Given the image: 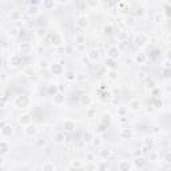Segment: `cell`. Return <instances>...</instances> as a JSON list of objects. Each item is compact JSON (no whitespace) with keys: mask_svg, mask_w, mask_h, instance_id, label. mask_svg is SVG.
Instances as JSON below:
<instances>
[{"mask_svg":"<svg viewBox=\"0 0 171 171\" xmlns=\"http://www.w3.org/2000/svg\"><path fill=\"white\" fill-rule=\"evenodd\" d=\"M118 169L120 171H128V170H131L132 169V164L130 163L128 160H122L120 163L118 164Z\"/></svg>","mask_w":171,"mask_h":171,"instance_id":"17","label":"cell"},{"mask_svg":"<svg viewBox=\"0 0 171 171\" xmlns=\"http://www.w3.org/2000/svg\"><path fill=\"white\" fill-rule=\"evenodd\" d=\"M83 167V164L80 163L79 160H75V162H71V164H70V169H82Z\"/></svg>","mask_w":171,"mask_h":171,"instance_id":"37","label":"cell"},{"mask_svg":"<svg viewBox=\"0 0 171 171\" xmlns=\"http://www.w3.org/2000/svg\"><path fill=\"white\" fill-rule=\"evenodd\" d=\"M38 13H39V11H38V7L36 6H31L28 8V15L30 16H36Z\"/></svg>","mask_w":171,"mask_h":171,"instance_id":"33","label":"cell"},{"mask_svg":"<svg viewBox=\"0 0 171 171\" xmlns=\"http://www.w3.org/2000/svg\"><path fill=\"white\" fill-rule=\"evenodd\" d=\"M55 3H59V4H68L70 0H55Z\"/></svg>","mask_w":171,"mask_h":171,"instance_id":"50","label":"cell"},{"mask_svg":"<svg viewBox=\"0 0 171 171\" xmlns=\"http://www.w3.org/2000/svg\"><path fill=\"white\" fill-rule=\"evenodd\" d=\"M48 39H51L49 42H51V44H53L55 47H59L63 44V38H62V35L60 34H58V32H51V34H48Z\"/></svg>","mask_w":171,"mask_h":171,"instance_id":"5","label":"cell"},{"mask_svg":"<svg viewBox=\"0 0 171 171\" xmlns=\"http://www.w3.org/2000/svg\"><path fill=\"white\" fill-rule=\"evenodd\" d=\"M21 19H23V13H21V11H11L10 12V20L11 21H20Z\"/></svg>","mask_w":171,"mask_h":171,"instance_id":"15","label":"cell"},{"mask_svg":"<svg viewBox=\"0 0 171 171\" xmlns=\"http://www.w3.org/2000/svg\"><path fill=\"white\" fill-rule=\"evenodd\" d=\"M142 155V151L141 150H139V151H134V156H135V158H136V156H141Z\"/></svg>","mask_w":171,"mask_h":171,"instance_id":"54","label":"cell"},{"mask_svg":"<svg viewBox=\"0 0 171 171\" xmlns=\"http://www.w3.org/2000/svg\"><path fill=\"white\" fill-rule=\"evenodd\" d=\"M53 103H55V104H58V106L64 103V95H63L60 91H58L55 95H53Z\"/></svg>","mask_w":171,"mask_h":171,"instance_id":"18","label":"cell"},{"mask_svg":"<svg viewBox=\"0 0 171 171\" xmlns=\"http://www.w3.org/2000/svg\"><path fill=\"white\" fill-rule=\"evenodd\" d=\"M58 91H59V90H58L56 86H51V87H48V92H49V94H53V95H55Z\"/></svg>","mask_w":171,"mask_h":171,"instance_id":"45","label":"cell"},{"mask_svg":"<svg viewBox=\"0 0 171 171\" xmlns=\"http://www.w3.org/2000/svg\"><path fill=\"white\" fill-rule=\"evenodd\" d=\"M74 40H75V44H83L86 43V36L83 34H78V35H75Z\"/></svg>","mask_w":171,"mask_h":171,"instance_id":"26","label":"cell"},{"mask_svg":"<svg viewBox=\"0 0 171 171\" xmlns=\"http://www.w3.org/2000/svg\"><path fill=\"white\" fill-rule=\"evenodd\" d=\"M147 59H148L147 55H146V53H143V52H138L136 55L134 56V62L136 63V64H141V66L142 64H146Z\"/></svg>","mask_w":171,"mask_h":171,"instance_id":"10","label":"cell"},{"mask_svg":"<svg viewBox=\"0 0 171 171\" xmlns=\"http://www.w3.org/2000/svg\"><path fill=\"white\" fill-rule=\"evenodd\" d=\"M132 130H130V128H123L122 130V134H120V136L122 138H132Z\"/></svg>","mask_w":171,"mask_h":171,"instance_id":"28","label":"cell"},{"mask_svg":"<svg viewBox=\"0 0 171 171\" xmlns=\"http://www.w3.org/2000/svg\"><path fill=\"white\" fill-rule=\"evenodd\" d=\"M49 70H51V72L53 75H62L63 72H64V68H63V66L59 64V63H55V64H52L51 67H49Z\"/></svg>","mask_w":171,"mask_h":171,"instance_id":"13","label":"cell"},{"mask_svg":"<svg viewBox=\"0 0 171 171\" xmlns=\"http://www.w3.org/2000/svg\"><path fill=\"white\" fill-rule=\"evenodd\" d=\"M21 63H23V60H21V55H19V53L11 55L10 60H8V64H10L11 68H17V67L21 66Z\"/></svg>","mask_w":171,"mask_h":171,"instance_id":"4","label":"cell"},{"mask_svg":"<svg viewBox=\"0 0 171 171\" xmlns=\"http://www.w3.org/2000/svg\"><path fill=\"white\" fill-rule=\"evenodd\" d=\"M155 88H156V83H155L152 79H150V80L147 79V82H146V90H150V91H152V90H155Z\"/></svg>","mask_w":171,"mask_h":171,"instance_id":"31","label":"cell"},{"mask_svg":"<svg viewBox=\"0 0 171 171\" xmlns=\"http://www.w3.org/2000/svg\"><path fill=\"white\" fill-rule=\"evenodd\" d=\"M111 122V116L109 114H104L102 116V124H109Z\"/></svg>","mask_w":171,"mask_h":171,"instance_id":"39","label":"cell"},{"mask_svg":"<svg viewBox=\"0 0 171 171\" xmlns=\"http://www.w3.org/2000/svg\"><path fill=\"white\" fill-rule=\"evenodd\" d=\"M103 32H104L106 35H110L114 32V27H112L111 24H106L104 27H103Z\"/></svg>","mask_w":171,"mask_h":171,"instance_id":"34","label":"cell"},{"mask_svg":"<svg viewBox=\"0 0 171 171\" xmlns=\"http://www.w3.org/2000/svg\"><path fill=\"white\" fill-rule=\"evenodd\" d=\"M35 35H36L38 39H43L47 35V30L43 28V27H39V28L36 30V34H35Z\"/></svg>","mask_w":171,"mask_h":171,"instance_id":"25","label":"cell"},{"mask_svg":"<svg viewBox=\"0 0 171 171\" xmlns=\"http://www.w3.org/2000/svg\"><path fill=\"white\" fill-rule=\"evenodd\" d=\"M38 126L36 124H34V123H30L28 126H25V128H24V134H25V136H35V135L38 134Z\"/></svg>","mask_w":171,"mask_h":171,"instance_id":"6","label":"cell"},{"mask_svg":"<svg viewBox=\"0 0 171 171\" xmlns=\"http://www.w3.org/2000/svg\"><path fill=\"white\" fill-rule=\"evenodd\" d=\"M39 67H40V68H43V70L48 68V62L46 59H40L39 60Z\"/></svg>","mask_w":171,"mask_h":171,"instance_id":"40","label":"cell"},{"mask_svg":"<svg viewBox=\"0 0 171 171\" xmlns=\"http://www.w3.org/2000/svg\"><path fill=\"white\" fill-rule=\"evenodd\" d=\"M87 58H88L90 62H96L99 58H100V53H99V51L96 48H94V49H90V51H88Z\"/></svg>","mask_w":171,"mask_h":171,"instance_id":"12","label":"cell"},{"mask_svg":"<svg viewBox=\"0 0 171 171\" xmlns=\"http://www.w3.org/2000/svg\"><path fill=\"white\" fill-rule=\"evenodd\" d=\"M19 51L21 55H31L34 51V46L30 42H23V43H20V46H19Z\"/></svg>","mask_w":171,"mask_h":171,"instance_id":"3","label":"cell"},{"mask_svg":"<svg viewBox=\"0 0 171 171\" xmlns=\"http://www.w3.org/2000/svg\"><path fill=\"white\" fill-rule=\"evenodd\" d=\"M76 51H79V52L86 51V43H83V44H76Z\"/></svg>","mask_w":171,"mask_h":171,"instance_id":"44","label":"cell"},{"mask_svg":"<svg viewBox=\"0 0 171 171\" xmlns=\"http://www.w3.org/2000/svg\"><path fill=\"white\" fill-rule=\"evenodd\" d=\"M36 145H38L39 147L46 146V145H47V141H46V139H40V141H38V142H36Z\"/></svg>","mask_w":171,"mask_h":171,"instance_id":"48","label":"cell"},{"mask_svg":"<svg viewBox=\"0 0 171 171\" xmlns=\"http://www.w3.org/2000/svg\"><path fill=\"white\" fill-rule=\"evenodd\" d=\"M2 66H3V60H2V58H0V68H2Z\"/></svg>","mask_w":171,"mask_h":171,"instance_id":"58","label":"cell"},{"mask_svg":"<svg viewBox=\"0 0 171 171\" xmlns=\"http://www.w3.org/2000/svg\"><path fill=\"white\" fill-rule=\"evenodd\" d=\"M42 170H56V166L52 163V162H46V163L42 164Z\"/></svg>","mask_w":171,"mask_h":171,"instance_id":"29","label":"cell"},{"mask_svg":"<svg viewBox=\"0 0 171 171\" xmlns=\"http://www.w3.org/2000/svg\"><path fill=\"white\" fill-rule=\"evenodd\" d=\"M138 15H139V16H143V15H145V8H139V10H138Z\"/></svg>","mask_w":171,"mask_h":171,"instance_id":"51","label":"cell"},{"mask_svg":"<svg viewBox=\"0 0 171 171\" xmlns=\"http://www.w3.org/2000/svg\"><path fill=\"white\" fill-rule=\"evenodd\" d=\"M148 42H150V36H148L147 34H143V32H139L134 39V43L136 47H145Z\"/></svg>","mask_w":171,"mask_h":171,"instance_id":"2","label":"cell"},{"mask_svg":"<svg viewBox=\"0 0 171 171\" xmlns=\"http://www.w3.org/2000/svg\"><path fill=\"white\" fill-rule=\"evenodd\" d=\"M86 3L90 8H96L99 6V0H86Z\"/></svg>","mask_w":171,"mask_h":171,"instance_id":"35","label":"cell"},{"mask_svg":"<svg viewBox=\"0 0 171 171\" xmlns=\"http://www.w3.org/2000/svg\"><path fill=\"white\" fill-rule=\"evenodd\" d=\"M92 139H94V136H92L91 132H87V134L84 135V142H86V143H91Z\"/></svg>","mask_w":171,"mask_h":171,"instance_id":"41","label":"cell"},{"mask_svg":"<svg viewBox=\"0 0 171 171\" xmlns=\"http://www.w3.org/2000/svg\"><path fill=\"white\" fill-rule=\"evenodd\" d=\"M128 109L131 111H139V110H141V102H139L138 99H134V100L130 102Z\"/></svg>","mask_w":171,"mask_h":171,"instance_id":"21","label":"cell"},{"mask_svg":"<svg viewBox=\"0 0 171 171\" xmlns=\"http://www.w3.org/2000/svg\"><path fill=\"white\" fill-rule=\"evenodd\" d=\"M94 114H96V110H95V109H90V110L87 111V116H88V118H92Z\"/></svg>","mask_w":171,"mask_h":171,"instance_id":"46","label":"cell"},{"mask_svg":"<svg viewBox=\"0 0 171 171\" xmlns=\"http://www.w3.org/2000/svg\"><path fill=\"white\" fill-rule=\"evenodd\" d=\"M55 7V0H43V10L51 11Z\"/></svg>","mask_w":171,"mask_h":171,"instance_id":"20","label":"cell"},{"mask_svg":"<svg viewBox=\"0 0 171 171\" xmlns=\"http://www.w3.org/2000/svg\"><path fill=\"white\" fill-rule=\"evenodd\" d=\"M162 106H163V102H162V100H156L154 107H162Z\"/></svg>","mask_w":171,"mask_h":171,"instance_id":"52","label":"cell"},{"mask_svg":"<svg viewBox=\"0 0 171 171\" xmlns=\"http://www.w3.org/2000/svg\"><path fill=\"white\" fill-rule=\"evenodd\" d=\"M127 39H128V34L127 32H120L118 35V40H119V42H126Z\"/></svg>","mask_w":171,"mask_h":171,"instance_id":"38","label":"cell"},{"mask_svg":"<svg viewBox=\"0 0 171 171\" xmlns=\"http://www.w3.org/2000/svg\"><path fill=\"white\" fill-rule=\"evenodd\" d=\"M138 2H141V3H143V2H146V0H138Z\"/></svg>","mask_w":171,"mask_h":171,"instance_id":"59","label":"cell"},{"mask_svg":"<svg viewBox=\"0 0 171 171\" xmlns=\"http://www.w3.org/2000/svg\"><path fill=\"white\" fill-rule=\"evenodd\" d=\"M75 23H76V25H78L79 28H86V27L88 25V17L86 15H79L78 17H76Z\"/></svg>","mask_w":171,"mask_h":171,"instance_id":"8","label":"cell"},{"mask_svg":"<svg viewBox=\"0 0 171 171\" xmlns=\"http://www.w3.org/2000/svg\"><path fill=\"white\" fill-rule=\"evenodd\" d=\"M143 145L145 146H147V147H152V145H154V139H151V138H147L145 142H143Z\"/></svg>","mask_w":171,"mask_h":171,"instance_id":"42","label":"cell"},{"mask_svg":"<svg viewBox=\"0 0 171 171\" xmlns=\"http://www.w3.org/2000/svg\"><path fill=\"white\" fill-rule=\"evenodd\" d=\"M99 169H109V164H102L99 166Z\"/></svg>","mask_w":171,"mask_h":171,"instance_id":"55","label":"cell"},{"mask_svg":"<svg viewBox=\"0 0 171 171\" xmlns=\"http://www.w3.org/2000/svg\"><path fill=\"white\" fill-rule=\"evenodd\" d=\"M3 162H4V159H3V155H0V166L3 164Z\"/></svg>","mask_w":171,"mask_h":171,"instance_id":"57","label":"cell"},{"mask_svg":"<svg viewBox=\"0 0 171 171\" xmlns=\"http://www.w3.org/2000/svg\"><path fill=\"white\" fill-rule=\"evenodd\" d=\"M119 56H120V49L118 47L112 46V47H110L109 49H107V58H111V59L116 60Z\"/></svg>","mask_w":171,"mask_h":171,"instance_id":"7","label":"cell"},{"mask_svg":"<svg viewBox=\"0 0 171 171\" xmlns=\"http://www.w3.org/2000/svg\"><path fill=\"white\" fill-rule=\"evenodd\" d=\"M66 79L68 80V82H75V79H76V75L72 72V71H68V72L66 74Z\"/></svg>","mask_w":171,"mask_h":171,"instance_id":"36","label":"cell"},{"mask_svg":"<svg viewBox=\"0 0 171 171\" xmlns=\"http://www.w3.org/2000/svg\"><path fill=\"white\" fill-rule=\"evenodd\" d=\"M91 98H90V96H80V104H82L83 107H88L90 104H91Z\"/></svg>","mask_w":171,"mask_h":171,"instance_id":"24","label":"cell"},{"mask_svg":"<svg viewBox=\"0 0 171 171\" xmlns=\"http://www.w3.org/2000/svg\"><path fill=\"white\" fill-rule=\"evenodd\" d=\"M126 24L130 25V27H134V25H135V20H134V17H127V19H126Z\"/></svg>","mask_w":171,"mask_h":171,"instance_id":"43","label":"cell"},{"mask_svg":"<svg viewBox=\"0 0 171 171\" xmlns=\"http://www.w3.org/2000/svg\"><path fill=\"white\" fill-rule=\"evenodd\" d=\"M126 111H127V110H126L124 107H120V109H118V115L124 116V115H126Z\"/></svg>","mask_w":171,"mask_h":171,"instance_id":"47","label":"cell"},{"mask_svg":"<svg viewBox=\"0 0 171 171\" xmlns=\"http://www.w3.org/2000/svg\"><path fill=\"white\" fill-rule=\"evenodd\" d=\"M10 151V145L6 141H0V155H4Z\"/></svg>","mask_w":171,"mask_h":171,"instance_id":"22","label":"cell"},{"mask_svg":"<svg viewBox=\"0 0 171 171\" xmlns=\"http://www.w3.org/2000/svg\"><path fill=\"white\" fill-rule=\"evenodd\" d=\"M87 159H88L90 162H91V160H92V155H91V154H88V155H87Z\"/></svg>","mask_w":171,"mask_h":171,"instance_id":"56","label":"cell"},{"mask_svg":"<svg viewBox=\"0 0 171 171\" xmlns=\"http://www.w3.org/2000/svg\"><path fill=\"white\" fill-rule=\"evenodd\" d=\"M13 106L16 109H27L30 106V98L27 95H17L13 99Z\"/></svg>","mask_w":171,"mask_h":171,"instance_id":"1","label":"cell"},{"mask_svg":"<svg viewBox=\"0 0 171 171\" xmlns=\"http://www.w3.org/2000/svg\"><path fill=\"white\" fill-rule=\"evenodd\" d=\"M106 66L109 67L110 70H116V63H115V59L107 58V59H106Z\"/></svg>","mask_w":171,"mask_h":171,"instance_id":"27","label":"cell"},{"mask_svg":"<svg viewBox=\"0 0 171 171\" xmlns=\"http://www.w3.org/2000/svg\"><path fill=\"white\" fill-rule=\"evenodd\" d=\"M23 75L27 76V78H31V76L35 75V68H34L32 66L27 67V68H24V71H23Z\"/></svg>","mask_w":171,"mask_h":171,"instance_id":"23","label":"cell"},{"mask_svg":"<svg viewBox=\"0 0 171 171\" xmlns=\"http://www.w3.org/2000/svg\"><path fill=\"white\" fill-rule=\"evenodd\" d=\"M163 67H164V68H167V70L170 68V60H169V59H166V60L163 62Z\"/></svg>","mask_w":171,"mask_h":171,"instance_id":"49","label":"cell"},{"mask_svg":"<svg viewBox=\"0 0 171 171\" xmlns=\"http://www.w3.org/2000/svg\"><path fill=\"white\" fill-rule=\"evenodd\" d=\"M111 155H112V152H111V150H109V148H107V150H100V156L103 159L110 158Z\"/></svg>","mask_w":171,"mask_h":171,"instance_id":"32","label":"cell"},{"mask_svg":"<svg viewBox=\"0 0 171 171\" xmlns=\"http://www.w3.org/2000/svg\"><path fill=\"white\" fill-rule=\"evenodd\" d=\"M134 166L136 169H143L146 166V160H145V158H142V156H136L135 158V160H134Z\"/></svg>","mask_w":171,"mask_h":171,"instance_id":"19","label":"cell"},{"mask_svg":"<svg viewBox=\"0 0 171 171\" xmlns=\"http://www.w3.org/2000/svg\"><path fill=\"white\" fill-rule=\"evenodd\" d=\"M64 139H66V135L63 132H55L52 135V141H53V143H56V145L64 143Z\"/></svg>","mask_w":171,"mask_h":171,"instance_id":"14","label":"cell"},{"mask_svg":"<svg viewBox=\"0 0 171 171\" xmlns=\"http://www.w3.org/2000/svg\"><path fill=\"white\" fill-rule=\"evenodd\" d=\"M17 123L20 126H23V127H25V126H28L30 123H32V118H31L30 114H23V115H20L19 119H17Z\"/></svg>","mask_w":171,"mask_h":171,"instance_id":"9","label":"cell"},{"mask_svg":"<svg viewBox=\"0 0 171 171\" xmlns=\"http://www.w3.org/2000/svg\"><path fill=\"white\" fill-rule=\"evenodd\" d=\"M12 132H13V127L11 124H4L3 127H0V134H2V136H4V138L10 136Z\"/></svg>","mask_w":171,"mask_h":171,"instance_id":"11","label":"cell"},{"mask_svg":"<svg viewBox=\"0 0 171 171\" xmlns=\"http://www.w3.org/2000/svg\"><path fill=\"white\" fill-rule=\"evenodd\" d=\"M63 128H64V131H67V132H72L75 130V122L74 120H66V122L63 123Z\"/></svg>","mask_w":171,"mask_h":171,"instance_id":"16","label":"cell"},{"mask_svg":"<svg viewBox=\"0 0 171 171\" xmlns=\"http://www.w3.org/2000/svg\"><path fill=\"white\" fill-rule=\"evenodd\" d=\"M109 79L112 80V82L118 80V71L116 70H109Z\"/></svg>","mask_w":171,"mask_h":171,"instance_id":"30","label":"cell"},{"mask_svg":"<svg viewBox=\"0 0 171 171\" xmlns=\"http://www.w3.org/2000/svg\"><path fill=\"white\" fill-rule=\"evenodd\" d=\"M138 76L141 79H146V72H138Z\"/></svg>","mask_w":171,"mask_h":171,"instance_id":"53","label":"cell"}]
</instances>
